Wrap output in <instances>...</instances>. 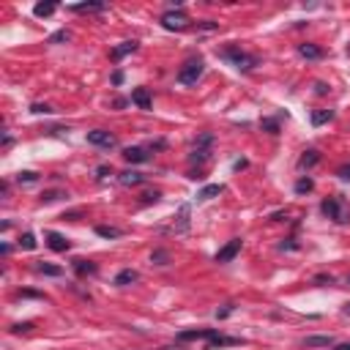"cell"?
Here are the masks:
<instances>
[{
	"label": "cell",
	"mask_w": 350,
	"mask_h": 350,
	"mask_svg": "<svg viewBox=\"0 0 350 350\" xmlns=\"http://www.w3.org/2000/svg\"><path fill=\"white\" fill-rule=\"evenodd\" d=\"M137 279H140V274L134 271V268H123V271L115 277V285L118 287H126V285H132V282H137Z\"/></svg>",
	"instance_id": "cell-23"
},
{
	"label": "cell",
	"mask_w": 350,
	"mask_h": 350,
	"mask_svg": "<svg viewBox=\"0 0 350 350\" xmlns=\"http://www.w3.org/2000/svg\"><path fill=\"white\" fill-rule=\"evenodd\" d=\"M211 148H213V132H203L192 145V153H189V161L192 164H205L211 159Z\"/></svg>",
	"instance_id": "cell-3"
},
{
	"label": "cell",
	"mask_w": 350,
	"mask_h": 350,
	"mask_svg": "<svg viewBox=\"0 0 350 350\" xmlns=\"http://www.w3.org/2000/svg\"><path fill=\"white\" fill-rule=\"evenodd\" d=\"M345 282H347V285H350V274H347V279H345Z\"/></svg>",
	"instance_id": "cell-54"
},
{
	"label": "cell",
	"mask_w": 350,
	"mask_h": 350,
	"mask_svg": "<svg viewBox=\"0 0 350 350\" xmlns=\"http://www.w3.org/2000/svg\"><path fill=\"white\" fill-rule=\"evenodd\" d=\"M148 148H151V151H161V148H167V143L164 140H156V143H148Z\"/></svg>",
	"instance_id": "cell-46"
},
{
	"label": "cell",
	"mask_w": 350,
	"mask_h": 350,
	"mask_svg": "<svg viewBox=\"0 0 350 350\" xmlns=\"http://www.w3.org/2000/svg\"><path fill=\"white\" fill-rule=\"evenodd\" d=\"M19 249H28V252H30V249H36V235H33V233H22V235H19Z\"/></svg>",
	"instance_id": "cell-31"
},
{
	"label": "cell",
	"mask_w": 350,
	"mask_h": 350,
	"mask_svg": "<svg viewBox=\"0 0 350 350\" xmlns=\"http://www.w3.org/2000/svg\"><path fill=\"white\" fill-rule=\"evenodd\" d=\"M118 181H120V186H140V184H145V175L137 170H126L118 175Z\"/></svg>",
	"instance_id": "cell-16"
},
{
	"label": "cell",
	"mask_w": 350,
	"mask_h": 350,
	"mask_svg": "<svg viewBox=\"0 0 350 350\" xmlns=\"http://www.w3.org/2000/svg\"><path fill=\"white\" fill-rule=\"evenodd\" d=\"M336 175H339V181H350V164H342L336 170Z\"/></svg>",
	"instance_id": "cell-40"
},
{
	"label": "cell",
	"mask_w": 350,
	"mask_h": 350,
	"mask_svg": "<svg viewBox=\"0 0 350 350\" xmlns=\"http://www.w3.org/2000/svg\"><path fill=\"white\" fill-rule=\"evenodd\" d=\"M33 271H36V274H44V277H60V274H63V268L41 260V262H36V266H33Z\"/></svg>",
	"instance_id": "cell-21"
},
{
	"label": "cell",
	"mask_w": 350,
	"mask_h": 350,
	"mask_svg": "<svg viewBox=\"0 0 350 350\" xmlns=\"http://www.w3.org/2000/svg\"><path fill=\"white\" fill-rule=\"evenodd\" d=\"M19 295L22 298H44V293H38V290H19Z\"/></svg>",
	"instance_id": "cell-42"
},
{
	"label": "cell",
	"mask_w": 350,
	"mask_h": 350,
	"mask_svg": "<svg viewBox=\"0 0 350 350\" xmlns=\"http://www.w3.org/2000/svg\"><path fill=\"white\" fill-rule=\"evenodd\" d=\"M334 350H350V342H342V345H336Z\"/></svg>",
	"instance_id": "cell-51"
},
{
	"label": "cell",
	"mask_w": 350,
	"mask_h": 350,
	"mask_svg": "<svg viewBox=\"0 0 350 350\" xmlns=\"http://www.w3.org/2000/svg\"><path fill=\"white\" fill-rule=\"evenodd\" d=\"M260 129L268 134H279V118H262L260 120Z\"/></svg>",
	"instance_id": "cell-28"
},
{
	"label": "cell",
	"mask_w": 350,
	"mask_h": 350,
	"mask_svg": "<svg viewBox=\"0 0 350 350\" xmlns=\"http://www.w3.org/2000/svg\"><path fill=\"white\" fill-rule=\"evenodd\" d=\"M159 200H161V192H156V189H153V192H145V194H143V205L159 203Z\"/></svg>",
	"instance_id": "cell-34"
},
{
	"label": "cell",
	"mask_w": 350,
	"mask_h": 350,
	"mask_svg": "<svg viewBox=\"0 0 350 350\" xmlns=\"http://www.w3.org/2000/svg\"><path fill=\"white\" fill-rule=\"evenodd\" d=\"M233 312H235V304H225V307H222L219 312H216V318H219V320H225V318H230Z\"/></svg>",
	"instance_id": "cell-38"
},
{
	"label": "cell",
	"mask_w": 350,
	"mask_h": 350,
	"mask_svg": "<svg viewBox=\"0 0 350 350\" xmlns=\"http://www.w3.org/2000/svg\"><path fill=\"white\" fill-rule=\"evenodd\" d=\"M71 266H74V274H77V277H93V274L99 271V266L91 262V260H74Z\"/></svg>",
	"instance_id": "cell-15"
},
{
	"label": "cell",
	"mask_w": 350,
	"mask_h": 350,
	"mask_svg": "<svg viewBox=\"0 0 350 350\" xmlns=\"http://www.w3.org/2000/svg\"><path fill=\"white\" fill-rule=\"evenodd\" d=\"M320 211H323V216H328L336 225H347L350 222V205L342 197H326L320 203Z\"/></svg>",
	"instance_id": "cell-2"
},
{
	"label": "cell",
	"mask_w": 350,
	"mask_h": 350,
	"mask_svg": "<svg viewBox=\"0 0 350 350\" xmlns=\"http://www.w3.org/2000/svg\"><path fill=\"white\" fill-rule=\"evenodd\" d=\"M205 71V60L203 58H189L184 66L178 69V82L181 85H194Z\"/></svg>",
	"instance_id": "cell-4"
},
{
	"label": "cell",
	"mask_w": 350,
	"mask_h": 350,
	"mask_svg": "<svg viewBox=\"0 0 350 350\" xmlns=\"http://www.w3.org/2000/svg\"><path fill=\"white\" fill-rule=\"evenodd\" d=\"M107 6L104 3H74L69 6V11H74V14H99V11H104Z\"/></svg>",
	"instance_id": "cell-17"
},
{
	"label": "cell",
	"mask_w": 350,
	"mask_h": 350,
	"mask_svg": "<svg viewBox=\"0 0 350 350\" xmlns=\"http://www.w3.org/2000/svg\"><path fill=\"white\" fill-rule=\"evenodd\" d=\"M301 345H304V347H331L334 345V336L331 334H328V336H307Z\"/></svg>",
	"instance_id": "cell-22"
},
{
	"label": "cell",
	"mask_w": 350,
	"mask_h": 350,
	"mask_svg": "<svg viewBox=\"0 0 350 350\" xmlns=\"http://www.w3.org/2000/svg\"><path fill=\"white\" fill-rule=\"evenodd\" d=\"M137 41H134V38H132V41H123V44H118V47H112V52H110V60H112V63H120V60H123L126 55H132V52H137Z\"/></svg>",
	"instance_id": "cell-12"
},
{
	"label": "cell",
	"mask_w": 350,
	"mask_h": 350,
	"mask_svg": "<svg viewBox=\"0 0 350 350\" xmlns=\"http://www.w3.org/2000/svg\"><path fill=\"white\" fill-rule=\"evenodd\" d=\"M331 118H334V110H318V112H312V126H323Z\"/></svg>",
	"instance_id": "cell-26"
},
{
	"label": "cell",
	"mask_w": 350,
	"mask_h": 350,
	"mask_svg": "<svg viewBox=\"0 0 350 350\" xmlns=\"http://www.w3.org/2000/svg\"><path fill=\"white\" fill-rule=\"evenodd\" d=\"M298 55L307 58V60H320L323 58V50L318 44H298Z\"/></svg>",
	"instance_id": "cell-18"
},
{
	"label": "cell",
	"mask_w": 350,
	"mask_h": 350,
	"mask_svg": "<svg viewBox=\"0 0 350 350\" xmlns=\"http://www.w3.org/2000/svg\"><path fill=\"white\" fill-rule=\"evenodd\" d=\"M63 197H69V194L60 192V189H50V192H44V194H41V203H44V205H50V203H58V200H63Z\"/></svg>",
	"instance_id": "cell-27"
},
{
	"label": "cell",
	"mask_w": 350,
	"mask_h": 350,
	"mask_svg": "<svg viewBox=\"0 0 350 350\" xmlns=\"http://www.w3.org/2000/svg\"><path fill=\"white\" fill-rule=\"evenodd\" d=\"M33 331V323H17L11 326V334H30Z\"/></svg>",
	"instance_id": "cell-35"
},
{
	"label": "cell",
	"mask_w": 350,
	"mask_h": 350,
	"mask_svg": "<svg viewBox=\"0 0 350 350\" xmlns=\"http://www.w3.org/2000/svg\"><path fill=\"white\" fill-rule=\"evenodd\" d=\"M164 350H184V347H172V345H170V347H164Z\"/></svg>",
	"instance_id": "cell-53"
},
{
	"label": "cell",
	"mask_w": 350,
	"mask_h": 350,
	"mask_svg": "<svg viewBox=\"0 0 350 350\" xmlns=\"http://www.w3.org/2000/svg\"><path fill=\"white\" fill-rule=\"evenodd\" d=\"M132 104H137L140 110H151V93H148V88H134L132 91Z\"/></svg>",
	"instance_id": "cell-13"
},
{
	"label": "cell",
	"mask_w": 350,
	"mask_h": 350,
	"mask_svg": "<svg viewBox=\"0 0 350 350\" xmlns=\"http://www.w3.org/2000/svg\"><path fill=\"white\" fill-rule=\"evenodd\" d=\"M279 249H282V252H285V249H287V252H295L298 244H295V238H287V241H282V244H279Z\"/></svg>",
	"instance_id": "cell-39"
},
{
	"label": "cell",
	"mask_w": 350,
	"mask_h": 350,
	"mask_svg": "<svg viewBox=\"0 0 350 350\" xmlns=\"http://www.w3.org/2000/svg\"><path fill=\"white\" fill-rule=\"evenodd\" d=\"M219 58L227 60V63H230L233 69H238V71H252L254 66H257V58L244 52L238 44H230V47H225V50H219Z\"/></svg>",
	"instance_id": "cell-1"
},
{
	"label": "cell",
	"mask_w": 350,
	"mask_h": 350,
	"mask_svg": "<svg viewBox=\"0 0 350 350\" xmlns=\"http://www.w3.org/2000/svg\"><path fill=\"white\" fill-rule=\"evenodd\" d=\"M11 143H14V140H11V134H9V132H6V134H3V148H9Z\"/></svg>",
	"instance_id": "cell-48"
},
{
	"label": "cell",
	"mask_w": 350,
	"mask_h": 350,
	"mask_svg": "<svg viewBox=\"0 0 350 350\" xmlns=\"http://www.w3.org/2000/svg\"><path fill=\"white\" fill-rule=\"evenodd\" d=\"M219 334V328H186V331H178L175 339L178 342H194V339H213Z\"/></svg>",
	"instance_id": "cell-6"
},
{
	"label": "cell",
	"mask_w": 350,
	"mask_h": 350,
	"mask_svg": "<svg viewBox=\"0 0 350 350\" xmlns=\"http://www.w3.org/2000/svg\"><path fill=\"white\" fill-rule=\"evenodd\" d=\"M318 161H320V151H315V148H309V151L304 153V156L298 159V167H301V170H312V167L318 164Z\"/></svg>",
	"instance_id": "cell-20"
},
{
	"label": "cell",
	"mask_w": 350,
	"mask_h": 350,
	"mask_svg": "<svg viewBox=\"0 0 350 350\" xmlns=\"http://www.w3.org/2000/svg\"><path fill=\"white\" fill-rule=\"evenodd\" d=\"M230 345H244V339H238V336H225V334H216L213 339H208V350H213V347H230Z\"/></svg>",
	"instance_id": "cell-14"
},
{
	"label": "cell",
	"mask_w": 350,
	"mask_h": 350,
	"mask_svg": "<svg viewBox=\"0 0 350 350\" xmlns=\"http://www.w3.org/2000/svg\"><path fill=\"white\" fill-rule=\"evenodd\" d=\"M315 189V181L312 178H298L295 181V194H309Z\"/></svg>",
	"instance_id": "cell-29"
},
{
	"label": "cell",
	"mask_w": 350,
	"mask_h": 350,
	"mask_svg": "<svg viewBox=\"0 0 350 350\" xmlns=\"http://www.w3.org/2000/svg\"><path fill=\"white\" fill-rule=\"evenodd\" d=\"M151 262H156V266H167V262H170V252H167V249H153Z\"/></svg>",
	"instance_id": "cell-30"
},
{
	"label": "cell",
	"mask_w": 350,
	"mask_h": 350,
	"mask_svg": "<svg viewBox=\"0 0 350 350\" xmlns=\"http://www.w3.org/2000/svg\"><path fill=\"white\" fill-rule=\"evenodd\" d=\"M328 91H331V88H328L326 82H315V93H318V96H326Z\"/></svg>",
	"instance_id": "cell-43"
},
{
	"label": "cell",
	"mask_w": 350,
	"mask_h": 350,
	"mask_svg": "<svg viewBox=\"0 0 350 350\" xmlns=\"http://www.w3.org/2000/svg\"><path fill=\"white\" fill-rule=\"evenodd\" d=\"M96 235H102V238H120L123 230H118V227H110V225H96Z\"/></svg>",
	"instance_id": "cell-25"
},
{
	"label": "cell",
	"mask_w": 350,
	"mask_h": 350,
	"mask_svg": "<svg viewBox=\"0 0 350 350\" xmlns=\"http://www.w3.org/2000/svg\"><path fill=\"white\" fill-rule=\"evenodd\" d=\"M17 181H19V184H36V181H38V172L25 170V172H19V175H17Z\"/></svg>",
	"instance_id": "cell-33"
},
{
	"label": "cell",
	"mask_w": 350,
	"mask_h": 350,
	"mask_svg": "<svg viewBox=\"0 0 350 350\" xmlns=\"http://www.w3.org/2000/svg\"><path fill=\"white\" fill-rule=\"evenodd\" d=\"M63 219H69V222H79V219H82V211H69V213H63Z\"/></svg>",
	"instance_id": "cell-44"
},
{
	"label": "cell",
	"mask_w": 350,
	"mask_h": 350,
	"mask_svg": "<svg viewBox=\"0 0 350 350\" xmlns=\"http://www.w3.org/2000/svg\"><path fill=\"white\" fill-rule=\"evenodd\" d=\"M112 107H118V110H120V107H126V99H115V102H112Z\"/></svg>",
	"instance_id": "cell-50"
},
{
	"label": "cell",
	"mask_w": 350,
	"mask_h": 350,
	"mask_svg": "<svg viewBox=\"0 0 350 350\" xmlns=\"http://www.w3.org/2000/svg\"><path fill=\"white\" fill-rule=\"evenodd\" d=\"M69 38H71V33L69 30H58V33H52V36L50 38H47V44H63V41H69Z\"/></svg>",
	"instance_id": "cell-32"
},
{
	"label": "cell",
	"mask_w": 350,
	"mask_h": 350,
	"mask_svg": "<svg viewBox=\"0 0 350 350\" xmlns=\"http://www.w3.org/2000/svg\"><path fill=\"white\" fill-rule=\"evenodd\" d=\"M88 143L99 145V148H115L118 137H115V134H110V132H104V129H93V132H88Z\"/></svg>",
	"instance_id": "cell-8"
},
{
	"label": "cell",
	"mask_w": 350,
	"mask_h": 350,
	"mask_svg": "<svg viewBox=\"0 0 350 350\" xmlns=\"http://www.w3.org/2000/svg\"><path fill=\"white\" fill-rule=\"evenodd\" d=\"M120 82H123V71H115L112 74V85H120Z\"/></svg>",
	"instance_id": "cell-47"
},
{
	"label": "cell",
	"mask_w": 350,
	"mask_h": 350,
	"mask_svg": "<svg viewBox=\"0 0 350 350\" xmlns=\"http://www.w3.org/2000/svg\"><path fill=\"white\" fill-rule=\"evenodd\" d=\"M186 25H189V17H186L184 9L164 11V14H161V28H164V30H184Z\"/></svg>",
	"instance_id": "cell-5"
},
{
	"label": "cell",
	"mask_w": 350,
	"mask_h": 350,
	"mask_svg": "<svg viewBox=\"0 0 350 350\" xmlns=\"http://www.w3.org/2000/svg\"><path fill=\"white\" fill-rule=\"evenodd\" d=\"M47 246H50L52 252H69V249H71V241L66 238V235L50 230V233H47Z\"/></svg>",
	"instance_id": "cell-11"
},
{
	"label": "cell",
	"mask_w": 350,
	"mask_h": 350,
	"mask_svg": "<svg viewBox=\"0 0 350 350\" xmlns=\"http://www.w3.org/2000/svg\"><path fill=\"white\" fill-rule=\"evenodd\" d=\"M30 112H36V115H50V112H55V110H52L50 104H33Z\"/></svg>",
	"instance_id": "cell-37"
},
{
	"label": "cell",
	"mask_w": 350,
	"mask_h": 350,
	"mask_svg": "<svg viewBox=\"0 0 350 350\" xmlns=\"http://www.w3.org/2000/svg\"><path fill=\"white\" fill-rule=\"evenodd\" d=\"M197 28L200 30H219V25L211 22V19H205V22H197Z\"/></svg>",
	"instance_id": "cell-41"
},
{
	"label": "cell",
	"mask_w": 350,
	"mask_h": 350,
	"mask_svg": "<svg viewBox=\"0 0 350 350\" xmlns=\"http://www.w3.org/2000/svg\"><path fill=\"white\" fill-rule=\"evenodd\" d=\"M312 282H315V285H320V287H326V285H334V277H331V274H318Z\"/></svg>",
	"instance_id": "cell-36"
},
{
	"label": "cell",
	"mask_w": 350,
	"mask_h": 350,
	"mask_svg": "<svg viewBox=\"0 0 350 350\" xmlns=\"http://www.w3.org/2000/svg\"><path fill=\"white\" fill-rule=\"evenodd\" d=\"M342 312H345V315H350V304H345V309H342Z\"/></svg>",
	"instance_id": "cell-52"
},
{
	"label": "cell",
	"mask_w": 350,
	"mask_h": 350,
	"mask_svg": "<svg viewBox=\"0 0 350 350\" xmlns=\"http://www.w3.org/2000/svg\"><path fill=\"white\" fill-rule=\"evenodd\" d=\"M96 175H99V178H107V175H112V167L102 164V167H99V170H96Z\"/></svg>",
	"instance_id": "cell-45"
},
{
	"label": "cell",
	"mask_w": 350,
	"mask_h": 350,
	"mask_svg": "<svg viewBox=\"0 0 350 350\" xmlns=\"http://www.w3.org/2000/svg\"><path fill=\"white\" fill-rule=\"evenodd\" d=\"M241 246H244V241H241V238H233V241H227V244H225V246H222L219 252H216V257H213V260H216L219 266H225V262L235 260V254L241 252Z\"/></svg>",
	"instance_id": "cell-7"
},
{
	"label": "cell",
	"mask_w": 350,
	"mask_h": 350,
	"mask_svg": "<svg viewBox=\"0 0 350 350\" xmlns=\"http://www.w3.org/2000/svg\"><path fill=\"white\" fill-rule=\"evenodd\" d=\"M123 159L129 164H145V161H151V153H148V148L132 145V148H123Z\"/></svg>",
	"instance_id": "cell-10"
},
{
	"label": "cell",
	"mask_w": 350,
	"mask_h": 350,
	"mask_svg": "<svg viewBox=\"0 0 350 350\" xmlns=\"http://www.w3.org/2000/svg\"><path fill=\"white\" fill-rule=\"evenodd\" d=\"M189 216H192V205L184 203V205L178 208V216H175L172 227H167V233H175V235L186 233V230H189Z\"/></svg>",
	"instance_id": "cell-9"
},
{
	"label": "cell",
	"mask_w": 350,
	"mask_h": 350,
	"mask_svg": "<svg viewBox=\"0 0 350 350\" xmlns=\"http://www.w3.org/2000/svg\"><path fill=\"white\" fill-rule=\"evenodd\" d=\"M222 192H225V186H222V184H208V186H203V189L197 192V200H203V203H205V200L219 197Z\"/></svg>",
	"instance_id": "cell-19"
},
{
	"label": "cell",
	"mask_w": 350,
	"mask_h": 350,
	"mask_svg": "<svg viewBox=\"0 0 350 350\" xmlns=\"http://www.w3.org/2000/svg\"><path fill=\"white\" fill-rule=\"evenodd\" d=\"M55 9H58V3H52V0H50V3H36V6H33V14H36V17H52V14H55Z\"/></svg>",
	"instance_id": "cell-24"
},
{
	"label": "cell",
	"mask_w": 350,
	"mask_h": 350,
	"mask_svg": "<svg viewBox=\"0 0 350 350\" xmlns=\"http://www.w3.org/2000/svg\"><path fill=\"white\" fill-rule=\"evenodd\" d=\"M0 254H3V257H9V254H11V246L3 244V246H0Z\"/></svg>",
	"instance_id": "cell-49"
}]
</instances>
